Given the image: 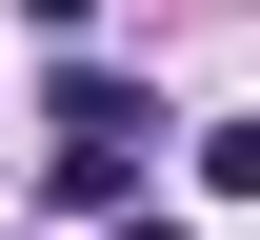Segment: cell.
Instances as JSON below:
<instances>
[{
	"mask_svg": "<svg viewBox=\"0 0 260 240\" xmlns=\"http://www.w3.org/2000/svg\"><path fill=\"white\" fill-rule=\"evenodd\" d=\"M200 180H220V200H260V120H200Z\"/></svg>",
	"mask_w": 260,
	"mask_h": 240,
	"instance_id": "2",
	"label": "cell"
},
{
	"mask_svg": "<svg viewBox=\"0 0 260 240\" xmlns=\"http://www.w3.org/2000/svg\"><path fill=\"white\" fill-rule=\"evenodd\" d=\"M20 20H40V40H80V20H100V0H20Z\"/></svg>",
	"mask_w": 260,
	"mask_h": 240,
	"instance_id": "3",
	"label": "cell"
},
{
	"mask_svg": "<svg viewBox=\"0 0 260 240\" xmlns=\"http://www.w3.org/2000/svg\"><path fill=\"white\" fill-rule=\"evenodd\" d=\"M100 240H180V220H140V200H120V220H100Z\"/></svg>",
	"mask_w": 260,
	"mask_h": 240,
	"instance_id": "4",
	"label": "cell"
},
{
	"mask_svg": "<svg viewBox=\"0 0 260 240\" xmlns=\"http://www.w3.org/2000/svg\"><path fill=\"white\" fill-rule=\"evenodd\" d=\"M40 120H60V140H120V160H140V120H160V100H140L120 60H60V80H40Z\"/></svg>",
	"mask_w": 260,
	"mask_h": 240,
	"instance_id": "1",
	"label": "cell"
}]
</instances>
